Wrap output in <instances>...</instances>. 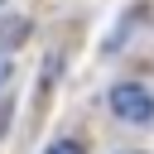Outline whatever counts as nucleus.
Segmentation results:
<instances>
[{"label":"nucleus","mask_w":154,"mask_h":154,"mask_svg":"<svg viewBox=\"0 0 154 154\" xmlns=\"http://www.w3.org/2000/svg\"><path fill=\"white\" fill-rule=\"evenodd\" d=\"M5 77H10V58L0 53V87H5Z\"/></svg>","instance_id":"3"},{"label":"nucleus","mask_w":154,"mask_h":154,"mask_svg":"<svg viewBox=\"0 0 154 154\" xmlns=\"http://www.w3.org/2000/svg\"><path fill=\"white\" fill-rule=\"evenodd\" d=\"M43 154H87V149H82L77 140H53V144H48Z\"/></svg>","instance_id":"2"},{"label":"nucleus","mask_w":154,"mask_h":154,"mask_svg":"<svg viewBox=\"0 0 154 154\" xmlns=\"http://www.w3.org/2000/svg\"><path fill=\"white\" fill-rule=\"evenodd\" d=\"M111 111L125 125H149L154 120V96L140 82H120V87H111Z\"/></svg>","instance_id":"1"}]
</instances>
